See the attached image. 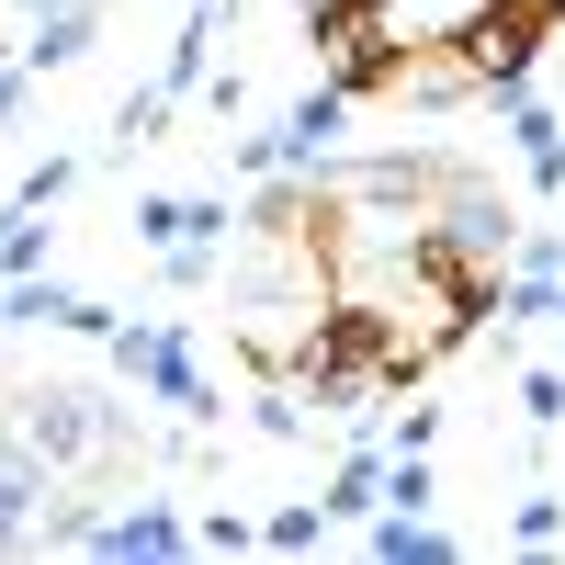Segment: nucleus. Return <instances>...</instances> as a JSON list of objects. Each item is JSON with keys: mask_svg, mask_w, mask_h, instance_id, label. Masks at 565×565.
I'll return each instance as SVG.
<instances>
[{"mask_svg": "<svg viewBox=\"0 0 565 565\" xmlns=\"http://www.w3.org/2000/svg\"><path fill=\"white\" fill-rule=\"evenodd\" d=\"M521 407H532V430H554V418H565V373H532Z\"/></svg>", "mask_w": 565, "mask_h": 565, "instance_id": "nucleus-10", "label": "nucleus"}, {"mask_svg": "<svg viewBox=\"0 0 565 565\" xmlns=\"http://www.w3.org/2000/svg\"><path fill=\"white\" fill-rule=\"evenodd\" d=\"M509 532H521V543H554V532H565V509H554V498H521V521H509Z\"/></svg>", "mask_w": 565, "mask_h": 565, "instance_id": "nucleus-12", "label": "nucleus"}, {"mask_svg": "<svg viewBox=\"0 0 565 565\" xmlns=\"http://www.w3.org/2000/svg\"><path fill=\"white\" fill-rule=\"evenodd\" d=\"M385 509H430V452H396L385 463Z\"/></svg>", "mask_w": 565, "mask_h": 565, "instance_id": "nucleus-8", "label": "nucleus"}, {"mask_svg": "<svg viewBox=\"0 0 565 565\" xmlns=\"http://www.w3.org/2000/svg\"><path fill=\"white\" fill-rule=\"evenodd\" d=\"M68 181H79V159H34V170L12 181V204H23V215H45V204L68 193Z\"/></svg>", "mask_w": 565, "mask_h": 565, "instance_id": "nucleus-6", "label": "nucleus"}, {"mask_svg": "<svg viewBox=\"0 0 565 565\" xmlns=\"http://www.w3.org/2000/svg\"><path fill=\"white\" fill-rule=\"evenodd\" d=\"M554 23H565L554 0H476V12H452L441 34L476 57L487 103H498V90H521V79H532V57H543V34H554Z\"/></svg>", "mask_w": 565, "mask_h": 565, "instance_id": "nucleus-1", "label": "nucleus"}, {"mask_svg": "<svg viewBox=\"0 0 565 565\" xmlns=\"http://www.w3.org/2000/svg\"><path fill=\"white\" fill-rule=\"evenodd\" d=\"M23 114V68H0V125H12Z\"/></svg>", "mask_w": 565, "mask_h": 565, "instance_id": "nucleus-14", "label": "nucleus"}, {"mask_svg": "<svg viewBox=\"0 0 565 565\" xmlns=\"http://www.w3.org/2000/svg\"><path fill=\"white\" fill-rule=\"evenodd\" d=\"M373 554H385V565H430V554H452V543L418 521V509H385V521H373Z\"/></svg>", "mask_w": 565, "mask_h": 565, "instance_id": "nucleus-5", "label": "nucleus"}, {"mask_svg": "<svg viewBox=\"0 0 565 565\" xmlns=\"http://www.w3.org/2000/svg\"><path fill=\"white\" fill-rule=\"evenodd\" d=\"M385 441H396V452H430V441H441V407H396Z\"/></svg>", "mask_w": 565, "mask_h": 565, "instance_id": "nucleus-9", "label": "nucleus"}, {"mask_svg": "<svg viewBox=\"0 0 565 565\" xmlns=\"http://www.w3.org/2000/svg\"><path fill=\"white\" fill-rule=\"evenodd\" d=\"M90 543H103V554H181L193 532H181L170 509H125V521H90Z\"/></svg>", "mask_w": 565, "mask_h": 565, "instance_id": "nucleus-4", "label": "nucleus"}, {"mask_svg": "<svg viewBox=\"0 0 565 565\" xmlns=\"http://www.w3.org/2000/svg\"><path fill=\"white\" fill-rule=\"evenodd\" d=\"M521 271L532 282H565V238H521Z\"/></svg>", "mask_w": 565, "mask_h": 565, "instance_id": "nucleus-13", "label": "nucleus"}, {"mask_svg": "<svg viewBox=\"0 0 565 565\" xmlns=\"http://www.w3.org/2000/svg\"><path fill=\"white\" fill-rule=\"evenodd\" d=\"M317 532H328V498H317V509H271V521H260V543H271V554H306Z\"/></svg>", "mask_w": 565, "mask_h": 565, "instance_id": "nucleus-7", "label": "nucleus"}, {"mask_svg": "<svg viewBox=\"0 0 565 565\" xmlns=\"http://www.w3.org/2000/svg\"><path fill=\"white\" fill-rule=\"evenodd\" d=\"M193 543H204V554H238V543H249V521H238V509H215V521H193Z\"/></svg>", "mask_w": 565, "mask_h": 565, "instance_id": "nucleus-11", "label": "nucleus"}, {"mask_svg": "<svg viewBox=\"0 0 565 565\" xmlns=\"http://www.w3.org/2000/svg\"><path fill=\"white\" fill-rule=\"evenodd\" d=\"M0 328H12V282H0Z\"/></svg>", "mask_w": 565, "mask_h": 565, "instance_id": "nucleus-15", "label": "nucleus"}, {"mask_svg": "<svg viewBox=\"0 0 565 565\" xmlns=\"http://www.w3.org/2000/svg\"><path fill=\"white\" fill-rule=\"evenodd\" d=\"M136 238H148V249H181V238H226V204H193V193H148V204H136Z\"/></svg>", "mask_w": 565, "mask_h": 565, "instance_id": "nucleus-3", "label": "nucleus"}, {"mask_svg": "<svg viewBox=\"0 0 565 565\" xmlns=\"http://www.w3.org/2000/svg\"><path fill=\"white\" fill-rule=\"evenodd\" d=\"M351 103L362 90H340V79H317L295 114H282L271 136H282V170H328V148H340V125H351Z\"/></svg>", "mask_w": 565, "mask_h": 565, "instance_id": "nucleus-2", "label": "nucleus"}]
</instances>
